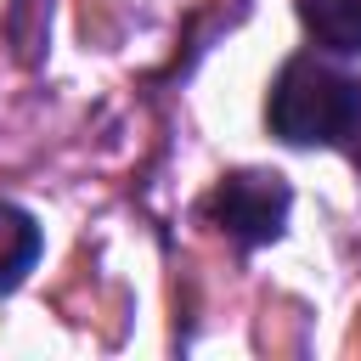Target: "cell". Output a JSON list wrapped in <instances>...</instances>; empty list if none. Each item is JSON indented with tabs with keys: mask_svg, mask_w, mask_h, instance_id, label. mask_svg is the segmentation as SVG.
<instances>
[{
	"mask_svg": "<svg viewBox=\"0 0 361 361\" xmlns=\"http://www.w3.org/2000/svg\"><path fill=\"white\" fill-rule=\"evenodd\" d=\"M350 73H338L322 56H288L271 96H265V124L288 147H333L338 107H344Z\"/></svg>",
	"mask_w": 361,
	"mask_h": 361,
	"instance_id": "6da1fadb",
	"label": "cell"
},
{
	"mask_svg": "<svg viewBox=\"0 0 361 361\" xmlns=\"http://www.w3.org/2000/svg\"><path fill=\"white\" fill-rule=\"evenodd\" d=\"M288 209H293V192H288V180H282L276 169H237V175H226V180L209 192V203H203V214H209L231 243H243V248H259V243L282 237Z\"/></svg>",
	"mask_w": 361,
	"mask_h": 361,
	"instance_id": "7a4b0ae2",
	"label": "cell"
},
{
	"mask_svg": "<svg viewBox=\"0 0 361 361\" xmlns=\"http://www.w3.org/2000/svg\"><path fill=\"white\" fill-rule=\"evenodd\" d=\"M299 23L327 56L361 51V0H299Z\"/></svg>",
	"mask_w": 361,
	"mask_h": 361,
	"instance_id": "3957f363",
	"label": "cell"
},
{
	"mask_svg": "<svg viewBox=\"0 0 361 361\" xmlns=\"http://www.w3.org/2000/svg\"><path fill=\"white\" fill-rule=\"evenodd\" d=\"M39 248H45L39 220H34L28 209H17V203H0V293H11V288L34 271Z\"/></svg>",
	"mask_w": 361,
	"mask_h": 361,
	"instance_id": "277c9868",
	"label": "cell"
},
{
	"mask_svg": "<svg viewBox=\"0 0 361 361\" xmlns=\"http://www.w3.org/2000/svg\"><path fill=\"white\" fill-rule=\"evenodd\" d=\"M333 147L350 152L361 164V79L344 85V107H338V130H333Z\"/></svg>",
	"mask_w": 361,
	"mask_h": 361,
	"instance_id": "5b68a950",
	"label": "cell"
}]
</instances>
